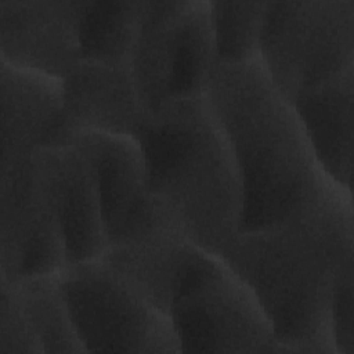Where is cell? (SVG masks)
<instances>
[{
  "label": "cell",
  "mask_w": 354,
  "mask_h": 354,
  "mask_svg": "<svg viewBox=\"0 0 354 354\" xmlns=\"http://www.w3.org/2000/svg\"><path fill=\"white\" fill-rule=\"evenodd\" d=\"M217 256L257 297L281 353H335L330 300L354 260L353 191L328 181L285 218L239 231Z\"/></svg>",
  "instance_id": "1"
},
{
  "label": "cell",
  "mask_w": 354,
  "mask_h": 354,
  "mask_svg": "<svg viewBox=\"0 0 354 354\" xmlns=\"http://www.w3.org/2000/svg\"><path fill=\"white\" fill-rule=\"evenodd\" d=\"M205 98L238 169L243 203L239 231L285 218L329 181L318 167L292 102L259 58L218 62Z\"/></svg>",
  "instance_id": "2"
},
{
  "label": "cell",
  "mask_w": 354,
  "mask_h": 354,
  "mask_svg": "<svg viewBox=\"0 0 354 354\" xmlns=\"http://www.w3.org/2000/svg\"><path fill=\"white\" fill-rule=\"evenodd\" d=\"M136 138L159 212L195 245L218 254L241 230L242 187L205 95L167 101L145 116Z\"/></svg>",
  "instance_id": "3"
},
{
  "label": "cell",
  "mask_w": 354,
  "mask_h": 354,
  "mask_svg": "<svg viewBox=\"0 0 354 354\" xmlns=\"http://www.w3.org/2000/svg\"><path fill=\"white\" fill-rule=\"evenodd\" d=\"M257 58L289 101L354 68V0L267 1Z\"/></svg>",
  "instance_id": "4"
},
{
  "label": "cell",
  "mask_w": 354,
  "mask_h": 354,
  "mask_svg": "<svg viewBox=\"0 0 354 354\" xmlns=\"http://www.w3.org/2000/svg\"><path fill=\"white\" fill-rule=\"evenodd\" d=\"M169 318L181 353H281L254 293L212 252L184 281Z\"/></svg>",
  "instance_id": "5"
},
{
  "label": "cell",
  "mask_w": 354,
  "mask_h": 354,
  "mask_svg": "<svg viewBox=\"0 0 354 354\" xmlns=\"http://www.w3.org/2000/svg\"><path fill=\"white\" fill-rule=\"evenodd\" d=\"M59 282L86 353H181L169 315L134 293L101 259L65 266Z\"/></svg>",
  "instance_id": "6"
},
{
  "label": "cell",
  "mask_w": 354,
  "mask_h": 354,
  "mask_svg": "<svg viewBox=\"0 0 354 354\" xmlns=\"http://www.w3.org/2000/svg\"><path fill=\"white\" fill-rule=\"evenodd\" d=\"M66 266L62 236L33 173L32 153L0 160V277L58 274Z\"/></svg>",
  "instance_id": "7"
},
{
  "label": "cell",
  "mask_w": 354,
  "mask_h": 354,
  "mask_svg": "<svg viewBox=\"0 0 354 354\" xmlns=\"http://www.w3.org/2000/svg\"><path fill=\"white\" fill-rule=\"evenodd\" d=\"M37 185L58 224L66 266L100 259L108 246L101 202L91 167L72 142L32 153Z\"/></svg>",
  "instance_id": "8"
},
{
  "label": "cell",
  "mask_w": 354,
  "mask_h": 354,
  "mask_svg": "<svg viewBox=\"0 0 354 354\" xmlns=\"http://www.w3.org/2000/svg\"><path fill=\"white\" fill-rule=\"evenodd\" d=\"M68 142L83 153L91 167L108 245L165 218L149 195L145 158L136 137L75 131Z\"/></svg>",
  "instance_id": "9"
},
{
  "label": "cell",
  "mask_w": 354,
  "mask_h": 354,
  "mask_svg": "<svg viewBox=\"0 0 354 354\" xmlns=\"http://www.w3.org/2000/svg\"><path fill=\"white\" fill-rule=\"evenodd\" d=\"M169 220L109 243L101 261L148 304L169 315L184 281L205 254Z\"/></svg>",
  "instance_id": "10"
},
{
  "label": "cell",
  "mask_w": 354,
  "mask_h": 354,
  "mask_svg": "<svg viewBox=\"0 0 354 354\" xmlns=\"http://www.w3.org/2000/svg\"><path fill=\"white\" fill-rule=\"evenodd\" d=\"M0 59L62 77L79 59L72 0H0Z\"/></svg>",
  "instance_id": "11"
},
{
  "label": "cell",
  "mask_w": 354,
  "mask_h": 354,
  "mask_svg": "<svg viewBox=\"0 0 354 354\" xmlns=\"http://www.w3.org/2000/svg\"><path fill=\"white\" fill-rule=\"evenodd\" d=\"M61 84L62 118L69 137L75 131L137 136L147 112L129 66L80 58L61 77Z\"/></svg>",
  "instance_id": "12"
},
{
  "label": "cell",
  "mask_w": 354,
  "mask_h": 354,
  "mask_svg": "<svg viewBox=\"0 0 354 354\" xmlns=\"http://www.w3.org/2000/svg\"><path fill=\"white\" fill-rule=\"evenodd\" d=\"M0 160L26 156L40 147L69 140L59 77L0 59Z\"/></svg>",
  "instance_id": "13"
},
{
  "label": "cell",
  "mask_w": 354,
  "mask_h": 354,
  "mask_svg": "<svg viewBox=\"0 0 354 354\" xmlns=\"http://www.w3.org/2000/svg\"><path fill=\"white\" fill-rule=\"evenodd\" d=\"M290 102L322 174L353 191L354 68L297 94Z\"/></svg>",
  "instance_id": "14"
},
{
  "label": "cell",
  "mask_w": 354,
  "mask_h": 354,
  "mask_svg": "<svg viewBox=\"0 0 354 354\" xmlns=\"http://www.w3.org/2000/svg\"><path fill=\"white\" fill-rule=\"evenodd\" d=\"M217 64L209 0H184L167 39L169 100L205 95Z\"/></svg>",
  "instance_id": "15"
},
{
  "label": "cell",
  "mask_w": 354,
  "mask_h": 354,
  "mask_svg": "<svg viewBox=\"0 0 354 354\" xmlns=\"http://www.w3.org/2000/svg\"><path fill=\"white\" fill-rule=\"evenodd\" d=\"M80 58L129 66L140 26L141 0H72Z\"/></svg>",
  "instance_id": "16"
},
{
  "label": "cell",
  "mask_w": 354,
  "mask_h": 354,
  "mask_svg": "<svg viewBox=\"0 0 354 354\" xmlns=\"http://www.w3.org/2000/svg\"><path fill=\"white\" fill-rule=\"evenodd\" d=\"M184 0H141L140 26L130 58V73L147 115L169 100L167 39Z\"/></svg>",
  "instance_id": "17"
},
{
  "label": "cell",
  "mask_w": 354,
  "mask_h": 354,
  "mask_svg": "<svg viewBox=\"0 0 354 354\" xmlns=\"http://www.w3.org/2000/svg\"><path fill=\"white\" fill-rule=\"evenodd\" d=\"M11 283L43 353H86L61 289L59 272Z\"/></svg>",
  "instance_id": "18"
},
{
  "label": "cell",
  "mask_w": 354,
  "mask_h": 354,
  "mask_svg": "<svg viewBox=\"0 0 354 354\" xmlns=\"http://www.w3.org/2000/svg\"><path fill=\"white\" fill-rule=\"evenodd\" d=\"M218 62L257 58L267 1L209 0Z\"/></svg>",
  "instance_id": "19"
},
{
  "label": "cell",
  "mask_w": 354,
  "mask_h": 354,
  "mask_svg": "<svg viewBox=\"0 0 354 354\" xmlns=\"http://www.w3.org/2000/svg\"><path fill=\"white\" fill-rule=\"evenodd\" d=\"M11 282L0 278V354H41Z\"/></svg>",
  "instance_id": "20"
},
{
  "label": "cell",
  "mask_w": 354,
  "mask_h": 354,
  "mask_svg": "<svg viewBox=\"0 0 354 354\" xmlns=\"http://www.w3.org/2000/svg\"><path fill=\"white\" fill-rule=\"evenodd\" d=\"M330 333L336 354L354 353V260L346 263L335 281L330 300Z\"/></svg>",
  "instance_id": "21"
}]
</instances>
